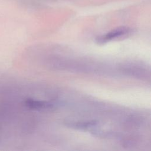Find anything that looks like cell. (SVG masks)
I'll list each match as a JSON object with an SVG mask.
<instances>
[{
    "label": "cell",
    "instance_id": "obj_1",
    "mask_svg": "<svg viewBox=\"0 0 151 151\" xmlns=\"http://www.w3.org/2000/svg\"><path fill=\"white\" fill-rule=\"evenodd\" d=\"M132 29L129 27H120L112 29L106 34L97 37L96 41L99 44H103L110 41L124 37L132 33Z\"/></svg>",
    "mask_w": 151,
    "mask_h": 151
},
{
    "label": "cell",
    "instance_id": "obj_2",
    "mask_svg": "<svg viewBox=\"0 0 151 151\" xmlns=\"http://www.w3.org/2000/svg\"><path fill=\"white\" fill-rule=\"evenodd\" d=\"M25 106L28 108L34 110H42L50 108L51 104L45 101L29 99L25 101Z\"/></svg>",
    "mask_w": 151,
    "mask_h": 151
}]
</instances>
